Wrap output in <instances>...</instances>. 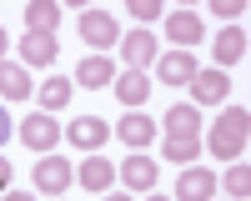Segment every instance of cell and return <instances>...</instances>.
I'll return each instance as SVG.
<instances>
[{"instance_id": "obj_10", "label": "cell", "mask_w": 251, "mask_h": 201, "mask_svg": "<svg viewBox=\"0 0 251 201\" xmlns=\"http://www.w3.org/2000/svg\"><path fill=\"white\" fill-rule=\"evenodd\" d=\"M216 196V176L206 166H186L176 176V201H211Z\"/></svg>"}, {"instance_id": "obj_23", "label": "cell", "mask_w": 251, "mask_h": 201, "mask_svg": "<svg viewBox=\"0 0 251 201\" xmlns=\"http://www.w3.org/2000/svg\"><path fill=\"white\" fill-rule=\"evenodd\" d=\"M226 191H231L236 201H246V191H251V171H246V161H236L231 171H226V181H221Z\"/></svg>"}, {"instance_id": "obj_7", "label": "cell", "mask_w": 251, "mask_h": 201, "mask_svg": "<svg viewBox=\"0 0 251 201\" xmlns=\"http://www.w3.org/2000/svg\"><path fill=\"white\" fill-rule=\"evenodd\" d=\"M166 40H176V50H191L196 40H206V25L196 10H171L166 15Z\"/></svg>"}, {"instance_id": "obj_17", "label": "cell", "mask_w": 251, "mask_h": 201, "mask_svg": "<svg viewBox=\"0 0 251 201\" xmlns=\"http://www.w3.org/2000/svg\"><path fill=\"white\" fill-rule=\"evenodd\" d=\"M55 55H60V46H55V35H25L20 40V60L25 66H55Z\"/></svg>"}, {"instance_id": "obj_4", "label": "cell", "mask_w": 251, "mask_h": 201, "mask_svg": "<svg viewBox=\"0 0 251 201\" xmlns=\"http://www.w3.org/2000/svg\"><path fill=\"white\" fill-rule=\"evenodd\" d=\"M71 181H75V166H71L66 156H55V151H50V156H40V161H35V191L60 196Z\"/></svg>"}, {"instance_id": "obj_31", "label": "cell", "mask_w": 251, "mask_h": 201, "mask_svg": "<svg viewBox=\"0 0 251 201\" xmlns=\"http://www.w3.org/2000/svg\"><path fill=\"white\" fill-rule=\"evenodd\" d=\"M151 201H166V196H151Z\"/></svg>"}, {"instance_id": "obj_21", "label": "cell", "mask_w": 251, "mask_h": 201, "mask_svg": "<svg viewBox=\"0 0 251 201\" xmlns=\"http://www.w3.org/2000/svg\"><path fill=\"white\" fill-rule=\"evenodd\" d=\"M71 91H75V80H66V75H50V80H40V111H66L71 106Z\"/></svg>"}, {"instance_id": "obj_5", "label": "cell", "mask_w": 251, "mask_h": 201, "mask_svg": "<svg viewBox=\"0 0 251 201\" xmlns=\"http://www.w3.org/2000/svg\"><path fill=\"white\" fill-rule=\"evenodd\" d=\"M20 141H25L30 151L50 156V151H55V141H60V126H55L46 111H35V116H25V121H20Z\"/></svg>"}, {"instance_id": "obj_15", "label": "cell", "mask_w": 251, "mask_h": 201, "mask_svg": "<svg viewBox=\"0 0 251 201\" xmlns=\"http://www.w3.org/2000/svg\"><path fill=\"white\" fill-rule=\"evenodd\" d=\"M80 186L86 191H111L116 186V161H100V156H91V161H80Z\"/></svg>"}, {"instance_id": "obj_26", "label": "cell", "mask_w": 251, "mask_h": 201, "mask_svg": "<svg viewBox=\"0 0 251 201\" xmlns=\"http://www.w3.org/2000/svg\"><path fill=\"white\" fill-rule=\"evenodd\" d=\"M5 136H10V116H5V106H0V146H5Z\"/></svg>"}, {"instance_id": "obj_9", "label": "cell", "mask_w": 251, "mask_h": 201, "mask_svg": "<svg viewBox=\"0 0 251 201\" xmlns=\"http://www.w3.org/2000/svg\"><path fill=\"white\" fill-rule=\"evenodd\" d=\"M156 181H161V166H156L146 151H136V156L121 161V186H131V191H151Z\"/></svg>"}, {"instance_id": "obj_22", "label": "cell", "mask_w": 251, "mask_h": 201, "mask_svg": "<svg viewBox=\"0 0 251 201\" xmlns=\"http://www.w3.org/2000/svg\"><path fill=\"white\" fill-rule=\"evenodd\" d=\"M161 156H166V161H181V166H186V161H196V156H201V136H166Z\"/></svg>"}, {"instance_id": "obj_3", "label": "cell", "mask_w": 251, "mask_h": 201, "mask_svg": "<svg viewBox=\"0 0 251 201\" xmlns=\"http://www.w3.org/2000/svg\"><path fill=\"white\" fill-rule=\"evenodd\" d=\"M156 55H161V46H156V35L151 30H126L121 35V60H126V71H146V66H156Z\"/></svg>"}, {"instance_id": "obj_2", "label": "cell", "mask_w": 251, "mask_h": 201, "mask_svg": "<svg viewBox=\"0 0 251 201\" xmlns=\"http://www.w3.org/2000/svg\"><path fill=\"white\" fill-rule=\"evenodd\" d=\"M75 30H80V40H86V46H96V50L121 46V25H116V15H111V10H80Z\"/></svg>"}, {"instance_id": "obj_14", "label": "cell", "mask_w": 251, "mask_h": 201, "mask_svg": "<svg viewBox=\"0 0 251 201\" xmlns=\"http://www.w3.org/2000/svg\"><path fill=\"white\" fill-rule=\"evenodd\" d=\"M161 126H166V136H201V111L191 100H181V106H171L161 116Z\"/></svg>"}, {"instance_id": "obj_8", "label": "cell", "mask_w": 251, "mask_h": 201, "mask_svg": "<svg viewBox=\"0 0 251 201\" xmlns=\"http://www.w3.org/2000/svg\"><path fill=\"white\" fill-rule=\"evenodd\" d=\"M191 96H196V100H191L196 111H201V106H221V100L231 96V80H226V71H216V66H211V71H196Z\"/></svg>"}, {"instance_id": "obj_6", "label": "cell", "mask_w": 251, "mask_h": 201, "mask_svg": "<svg viewBox=\"0 0 251 201\" xmlns=\"http://www.w3.org/2000/svg\"><path fill=\"white\" fill-rule=\"evenodd\" d=\"M66 141L96 156V151H100V146L111 141V126H106L100 116H80V121H71V126H66Z\"/></svg>"}, {"instance_id": "obj_28", "label": "cell", "mask_w": 251, "mask_h": 201, "mask_svg": "<svg viewBox=\"0 0 251 201\" xmlns=\"http://www.w3.org/2000/svg\"><path fill=\"white\" fill-rule=\"evenodd\" d=\"M5 181H10V166H5V161H0V191H5Z\"/></svg>"}, {"instance_id": "obj_20", "label": "cell", "mask_w": 251, "mask_h": 201, "mask_svg": "<svg viewBox=\"0 0 251 201\" xmlns=\"http://www.w3.org/2000/svg\"><path fill=\"white\" fill-rule=\"evenodd\" d=\"M75 80H80V86H111V80H116V60L111 55H86V60H80V71H75Z\"/></svg>"}, {"instance_id": "obj_19", "label": "cell", "mask_w": 251, "mask_h": 201, "mask_svg": "<svg viewBox=\"0 0 251 201\" xmlns=\"http://www.w3.org/2000/svg\"><path fill=\"white\" fill-rule=\"evenodd\" d=\"M35 86H30V71L15 66V60H0V96L5 100H25Z\"/></svg>"}, {"instance_id": "obj_18", "label": "cell", "mask_w": 251, "mask_h": 201, "mask_svg": "<svg viewBox=\"0 0 251 201\" xmlns=\"http://www.w3.org/2000/svg\"><path fill=\"white\" fill-rule=\"evenodd\" d=\"M116 96H121V106L141 111V106H146V96H151V75H146V71H126V75L116 80Z\"/></svg>"}, {"instance_id": "obj_27", "label": "cell", "mask_w": 251, "mask_h": 201, "mask_svg": "<svg viewBox=\"0 0 251 201\" xmlns=\"http://www.w3.org/2000/svg\"><path fill=\"white\" fill-rule=\"evenodd\" d=\"M0 201H35V196H30V191H5Z\"/></svg>"}, {"instance_id": "obj_25", "label": "cell", "mask_w": 251, "mask_h": 201, "mask_svg": "<svg viewBox=\"0 0 251 201\" xmlns=\"http://www.w3.org/2000/svg\"><path fill=\"white\" fill-rule=\"evenodd\" d=\"M246 10V0H216V15H226V20H236Z\"/></svg>"}, {"instance_id": "obj_16", "label": "cell", "mask_w": 251, "mask_h": 201, "mask_svg": "<svg viewBox=\"0 0 251 201\" xmlns=\"http://www.w3.org/2000/svg\"><path fill=\"white\" fill-rule=\"evenodd\" d=\"M121 141H126V146H151V141H156V121L151 116H146V111H131V116H121Z\"/></svg>"}, {"instance_id": "obj_29", "label": "cell", "mask_w": 251, "mask_h": 201, "mask_svg": "<svg viewBox=\"0 0 251 201\" xmlns=\"http://www.w3.org/2000/svg\"><path fill=\"white\" fill-rule=\"evenodd\" d=\"M5 40H10V35H5V25H0V60H5Z\"/></svg>"}, {"instance_id": "obj_24", "label": "cell", "mask_w": 251, "mask_h": 201, "mask_svg": "<svg viewBox=\"0 0 251 201\" xmlns=\"http://www.w3.org/2000/svg\"><path fill=\"white\" fill-rule=\"evenodd\" d=\"M131 15L146 25V20H156V15H161V0H131Z\"/></svg>"}, {"instance_id": "obj_12", "label": "cell", "mask_w": 251, "mask_h": 201, "mask_svg": "<svg viewBox=\"0 0 251 201\" xmlns=\"http://www.w3.org/2000/svg\"><path fill=\"white\" fill-rule=\"evenodd\" d=\"M211 55H216V71L236 66V60L246 55V30H241V25H226V30L211 40Z\"/></svg>"}, {"instance_id": "obj_13", "label": "cell", "mask_w": 251, "mask_h": 201, "mask_svg": "<svg viewBox=\"0 0 251 201\" xmlns=\"http://www.w3.org/2000/svg\"><path fill=\"white\" fill-rule=\"evenodd\" d=\"M55 25H60L55 0H30L25 5V35H55Z\"/></svg>"}, {"instance_id": "obj_30", "label": "cell", "mask_w": 251, "mask_h": 201, "mask_svg": "<svg viewBox=\"0 0 251 201\" xmlns=\"http://www.w3.org/2000/svg\"><path fill=\"white\" fill-rule=\"evenodd\" d=\"M106 201H131V196H106Z\"/></svg>"}, {"instance_id": "obj_11", "label": "cell", "mask_w": 251, "mask_h": 201, "mask_svg": "<svg viewBox=\"0 0 251 201\" xmlns=\"http://www.w3.org/2000/svg\"><path fill=\"white\" fill-rule=\"evenodd\" d=\"M156 66H161V86H191L196 80V55L191 50H171V55H156Z\"/></svg>"}, {"instance_id": "obj_1", "label": "cell", "mask_w": 251, "mask_h": 201, "mask_svg": "<svg viewBox=\"0 0 251 201\" xmlns=\"http://www.w3.org/2000/svg\"><path fill=\"white\" fill-rule=\"evenodd\" d=\"M246 136H251V116H246V106H226V111L216 116V126L206 131V151L221 156V161H236V156L246 151Z\"/></svg>"}]
</instances>
